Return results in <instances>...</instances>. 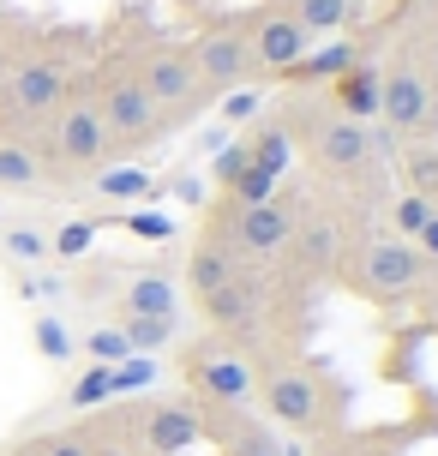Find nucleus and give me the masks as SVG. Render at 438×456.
Wrapping results in <instances>:
<instances>
[{
    "label": "nucleus",
    "instance_id": "f257e3e1",
    "mask_svg": "<svg viewBox=\"0 0 438 456\" xmlns=\"http://www.w3.org/2000/svg\"><path fill=\"white\" fill-rule=\"evenodd\" d=\"M282 133L300 138L337 181H367L372 175V138L361 133V120H348L337 102H288Z\"/></svg>",
    "mask_w": 438,
    "mask_h": 456
},
{
    "label": "nucleus",
    "instance_id": "f03ea898",
    "mask_svg": "<svg viewBox=\"0 0 438 456\" xmlns=\"http://www.w3.org/2000/svg\"><path fill=\"white\" fill-rule=\"evenodd\" d=\"M253 379H264L258 385L264 390V409L277 414L282 427H295V433H330L337 414H343L337 379H324L319 366H306V361H271Z\"/></svg>",
    "mask_w": 438,
    "mask_h": 456
},
{
    "label": "nucleus",
    "instance_id": "7ed1b4c3",
    "mask_svg": "<svg viewBox=\"0 0 438 456\" xmlns=\"http://www.w3.org/2000/svg\"><path fill=\"white\" fill-rule=\"evenodd\" d=\"M102 157H109V126H102V114H96L91 96L61 102V109L43 120L36 162H43L48 175H91V168H102Z\"/></svg>",
    "mask_w": 438,
    "mask_h": 456
},
{
    "label": "nucleus",
    "instance_id": "20e7f679",
    "mask_svg": "<svg viewBox=\"0 0 438 456\" xmlns=\"http://www.w3.org/2000/svg\"><path fill=\"white\" fill-rule=\"evenodd\" d=\"M96 114H102V126H109V151H133V144H150V138L168 133V120H162V109L150 102V91L139 85V72H102L91 91Z\"/></svg>",
    "mask_w": 438,
    "mask_h": 456
},
{
    "label": "nucleus",
    "instance_id": "39448f33",
    "mask_svg": "<svg viewBox=\"0 0 438 456\" xmlns=\"http://www.w3.org/2000/svg\"><path fill=\"white\" fill-rule=\"evenodd\" d=\"M67 91H72V72L54 54H30L0 78V120L6 126H36L67 102Z\"/></svg>",
    "mask_w": 438,
    "mask_h": 456
},
{
    "label": "nucleus",
    "instance_id": "423d86ee",
    "mask_svg": "<svg viewBox=\"0 0 438 456\" xmlns=\"http://www.w3.org/2000/svg\"><path fill=\"white\" fill-rule=\"evenodd\" d=\"M139 85L150 91V102L162 109L168 126L192 120L199 102L216 96V91H205V78H199V67H192V54H181V48H150V54L139 61Z\"/></svg>",
    "mask_w": 438,
    "mask_h": 456
},
{
    "label": "nucleus",
    "instance_id": "0eeeda50",
    "mask_svg": "<svg viewBox=\"0 0 438 456\" xmlns=\"http://www.w3.org/2000/svg\"><path fill=\"white\" fill-rule=\"evenodd\" d=\"M348 276H354V289H361V295L396 300V295H415L420 282L433 276V265H426V252L402 247V240H367L361 258L348 265Z\"/></svg>",
    "mask_w": 438,
    "mask_h": 456
},
{
    "label": "nucleus",
    "instance_id": "6e6552de",
    "mask_svg": "<svg viewBox=\"0 0 438 456\" xmlns=\"http://www.w3.org/2000/svg\"><path fill=\"white\" fill-rule=\"evenodd\" d=\"M186 385L199 390V403H223V409H253L258 396L253 366L240 361L229 342H199L186 354Z\"/></svg>",
    "mask_w": 438,
    "mask_h": 456
},
{
    "label": "nucleus",
    "instance_id": "1a4fd4ad",
    "mask_svg": "<svg viewBox=\"0 0 438 456\" xmlns=\"http://www.w3.org/2000/svg\"><path fill=\"white\" fill-rule=\"evenodd\" d=\"M139 420V438L150 456H181L186 444H199L205 427H199V409H186V403H150V409L133 414Z\"/></svg>",
    "mask_w": 438,
    "mask_h": 456
},
{
    "label": "nucleus",
    "instance_id": "9d476101",
    "mask_svg": "<svg viewBox=\"0 0 438 456\" xmlns=\"http://www.w3.org/2000/svg\"><path fill=\"white\" fill-rule=\"evenodd\" d=\"M192 67H199V78H205V91H223V85H240L258 61H253V43H247V37L216 30V37H205V43L192 48Z\"/></svg>",
    "mask_w": 438,
    "mask_h": 456
},
{
    "label": "nucleus",
    "instance_id": "9b49d317",
    "mask_svg": "<svg viewBox=\"0 0 438 456\" xmlns=\"http://www.w3.org/2000/svg\"><path fill=\"white\" fill-rule=\"evenodd\" d=\"M378 114L391 120L396 133H420L426 114H433L426 78H420V72H396V78H385V85H378Z\"/></svg>",
    "mask_w": 438,
    "mask_h": 456
},
{
    "label": "nucleus",
    "instance_id": "f8f14e48",
    "mask_svg": "<svg viewBox=\"0 0 438 456\" xmlns=\"http://www.w3.org/2000/svg\"><path fill=\"white\" fill-rule=\"evenodd\" d=\"M247 43H253V61H258V67H271V72H295L300 61H306V30H300L288 12L264 19Z\"/></svg>",
    "mask_w": 438,
    "mask_h": 456
},
{
    "label": "nucleus",
    "instance_id": "ddd939ff",
    "mask_svg": "<svg viewBox=\"0 0 438 456\" xmlns=\"http://www.w3.org/2000/svg\"><path fill=\"white\" fill-rule=\"evenodd\" d=\"M126 313H144V319H174V282L162 271H144L120 289V319Z\"/></svg>",
    "mask_w": 438,
    "mask_h": 456
},
{
    "label": "nucleus",
    "instance_id": "4468645a",
    "mask_svg": "<svg viewBox=\"0 0 438 456\" xmlns=\"http://www.w3.org/2000/svg\"><path fill=\"white\" fill-rule=\"evenodd\" d=\"M378 72H367V67H348L343 78H337V109L348 114V120H367V114H378Z\"/></svg>",
    "mask_w": 438,
    "mask_h": 456
},
{
    "label": "nucleus",
    "instance_id": "2eb2a0df",
    "mask_svg": "<svg viewBox=\"0 0 438 456\" xmlns=\"http://www.w3.org/2000/svg\"><path fill=\"white\" fill-rule=\"evenodd\" d=\"M115 330L126 337V348H133V354H157V348H168V342H174V330H181V324H174V319H144V313H126Z\"/></svg>",
    "mask_w": 438,
    "mask_h": 456
},
{
    "label": "nucleus",
    "instance_id": "dca6fc26",
    "mask_svg": "<svg viewBox=\"0 0 438 456\" xmlns=\"http://www.w3.org/2000/svg\"><path fill=\"white\" fill-rule=\"evenodd\" d=\"M288 157H295V138L282 133V126H264V133L247 138V162H258L264 175H282V168H288Z\"/></svg>",
    "mask_w": 438,
    "mask_h": 456
},
{
    "label": "nucleus",
    "instance_id": "f3484780",
    "mask_svg": "<svg viewBox=\"0 0 438 456\" xmlns=\"http://www.w3.org/2000/svg\"><path fill=\"white\" fill-rule=\"evenodd\" d=\"M43 181V162H36V151L30 144H0V186H36Z\"/></svg>",
    "mask_w": 438,
    "mask_h": 456
},
{
    "label": "nucleus",
    "instance_id": "a211bd4d",
    "mask_svg": "<svg viewBox=\"0 0 438 456\" xmlns=\"http://www.w3.org/2000/svg\"><path fill=\"white\" fill-rule=\"evenodd\" d=\"M96 192H102V199H150L157 181H150L144 168H102V175H96Z\"/></svg>",
    "mask_w": 438,
    "mask_h": 456
},
{
    "label": "nucleus",
    "instance_id": "6ab92c4d",
    "mask_svg": "<svg viewBox=\"0 0 438 456\" xmlns=\"http://www.w3.org/2000/svg\"><path fill=\"white\" fill-rule=\"evenodd\" d=\"M19 456H102V438L96 433H48Z\"/></svg>",
    "mask_w": 438,
    "mask_h": 456
},
{
    "label": "nucleus",
    "instance_id": "aec40b11",
    "mask_svg": "<svg viewBox=\"0 0 438 456\" xmlns=\"http://www.w3.org/2000/svg\"><path fill=\"white\" fill-rule=\"evenodd\" d=\"M109 396H115V366H102V361H96L91 372H85V379L67 390L72 409H96V403H109Z\"/></svg>",
    "mask_w": 438,
    "mask_h": 456
},
{
    "label": "nucleus",
    "instance_id": "412c9836",
    "mask_svg": "<svg viewBox=\"0 0 438 456\" xmlns=\"http://www.w3.org/2000/svg\"><path fill=\"white\" fill-rule=\"evenodd\" d=\"M288 19H295L300 30L312 37V30H337V24L348 19V6H343V0H300V6L288 12Z\"/></svg>",
    "mask_w": 438,
    "mask_h": 456
},
{
    "label": "nucleus",
    "instance_id": "4be33fe9",
    "mask_svg": "<svg viewBox=\"0 0 438 456\" xmlns=\"http://www.w3.org/2000/svg\"><path fill=\"white\" fill-rule=\"evenodd\" d=\"M36 354H43V361H72V337H67V324L61 319H36Z\"/></svg>",
    "mask_w": 438,
    "mask_h": 456
},
{
    "label": "nucleus",
    "instance_id": "5701e85b",
    "mask_svg": "<svg viewBox=\"0 0 438 456\" xmlns=\"http://www.w3.org/2000/svg\"><path fill=\"white\" fill-rule=\"evenodd\" d=\"M85 348H91V354H96L102 366H120L126 354H133V348H126V337H120L115 324H109V330H91V342H85Z\"/></svg>",
    "mask_w": 438,
    "mask_h": 456
},
{
    "label": "nucleus",
    "instance_id": "b1692460",
    "mask_svg": "<svg viewBox=\"0 0 438 456\" xmlns=\"http://www.w3.org/2000/svg\"><path fill=\"white\" fill-rule=\"evenodd\" d=\"M91 240H96V228L91 223H67L54 240H48V252H61V258H78V252H91Z\"/></svg>",
    "mask_w": 438,
    "mask_h": 456
},
{
    "label": "nucleus",
    "instance_id": "393cba45",
    "mask_svg": "<svg viewBox=\"0 0 438 456\" xmlns=\"http://www.w3.org/2000/svg\"><path fill=\"white\" fill-rule=\"evenodd\" d=\"M433 216H438V210L426 205V199H396V210H391V223L402 228V234H420V228L433 223Z\"/></svg>",
    "mask_w": 438,
    "mask_h": 456
},
{
    "label": "nucleus",
    "instance_id": "a878e982",
    "mask_svg": "<svg viewBox=\"0 0 438 456\" xmlns=\"http://www.w3.org/2000/svg\"><path fill=\"white\" fill-rule=\"evenodd\" d=\"M6 252H12V258H43L48 234H36V228H6Z\"/></svg>",
    "mask_w": 438,
    "mask_h": 456
},
{
    "label": "nucleus",
    "instance_id": "bb28decb",
    "mask_svg": "<svg viewBox=\"0 0 438 456\" xmlns=\"http://www.w3.org/2000/svg\"><path fill=\"white\" fill-rule=\"evenodd\" d=\"M223 114H229V120H247V114H258V96L253 91H247V96H229V109H223Z\"/></svg>",
    "mask_w": 438,
    "mask_h": 456
},
{
    "label": "nucleus",
    "instance_id": "cd10ccee",
    "mask_svg": "<svg viewBox=\"0 0 438 456\" xmlns=\"http://www.w3.org/2000/svg\"><path fill=\"white\" fill-rule=\"evenodd\" d=\"M139 228L150 234V240H157V234H168V216H139Z\"/></svg>",
    "mask_w": 438,
    "mask_h": 456
},
{
    "label": "nucleus",
    "instance_id": "c85d7f7f",
    "mask_svg": "<svg viewBox=\"0 0 438 456\" xmlns=\"http://www.w3.org/2000/svg\"><path fill=\"white\" fill-rule=\"evenodd\" d=\"M420 240H426V252H438V216H433L426 228H420Z\"/></svg>",
    "mask_w": 438,
    "mask_h": 456
},
{
    "label": "nucleus",
    "instance_id": "c756f323",
    "mask_svg": "<svg viewBox=\"0 0 438 456\" xmlns=\"http://www.w3.org/2000/svg\"><path fill=\"white\" fill-rule=\"evenodd\" d=\"M319 456H348V451H337V444H330V451H319Z\"/></svg>",
    "mask_w": 438,
    "mask_h": 456
},
{
    "label": "nucleus",
    "instance_id": "7c9ffc66",
    "mask_svg": "<svg viewBox=\"0 0 438 456\" xmlns=\"http://www.w3.org/2000/svg\"><path fill=\"white\" fill-rule=\"evenodd\" d=\"M343 6H354V0H343Z\"/></svg>",
    "mask_w": 438,
    "mask_h": 456
},
{
    "label": "nucleus",
    "instance_id": "2f4dec72",
    "mask_svg": "<svg viewBox=\"0 0 438 456\" xmlns=\"http://www.w3.org/2000/svg\"><path fill=\"white\" fill-rule=\"evenodd\" d=\"M0 6H6V0H0Z\"/></svg>",
    "mask_w": 438,
    "mask_h": 456
}]
</instances>
